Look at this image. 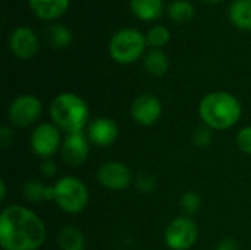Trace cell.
<instances>
[{
    "mask_svg": "<svg viewBox=\"0 0 251 250\" xmlns=\"http://www.w3.org/2000/svg\"><path fill=\"white\" fill-rule=\"evenodd\" d=\"M47 228L29 208L9 205L0 214V246L3 250H38L46 242Z\"/></svg>",
    "mask_w": 251,
    "mask_h": 250,
    "instance_id": "6da1fadb",
    "label": "cell"
},
{
    "mask_svg": "<svg viewBox=\"0 0 251 250\" xmlns=\"http://www.w3.org/2000/svg\"><path fill=\"white\" fill-rule=\"evenodd\" d=\"M243 108L237 96L228 91H210L199 103V116L213 131L232 128L241 118Z\"/></svg>",
    "mask_w": 251,
    "mask_h": 250,
    "instance_id": "7a4b0ae2",
    "label": "cell"
},
{
    "mask_svg": "<svg viewBox=\"0 0 251 250\" xmlns=\"http://www.w3.org/2000/svg\"><path fill=\"white\" fill-rule=\"evenodd\" d=\"M51 122L66 134L82 133L90 124V108L75 93H60L50 103Z\"/></svg>",
    "mask_w": 251,
    "mask_h": 250,
    "instance_id": "3957f363",
    "label": "cell"
},
{
    "mask_svg": "<svg viewBox=\"0 0 251 250\" xmlns=\"http://www.w3.org/2000/svg\"><path fill=\"white\" fill-rule=\"evenodd\" d=\"M53 202L66 214L82 212L90 202L87 186L74 175H65L53 184Z\"/></svg>",
    "mask_w": 251,
    "mask_h": 250,
    "instance_id": "277c9868",
    "label": "cell"
},
{
    "mask_svg": "<svg viewBox=\"0 0 251 250\" xmlns=\"http://www.w3.org/2000/svg\"><path fill=\"white\" fill-rule=\"evenodd\" d=\"M147 46L146 35L137 28H122L109 41V53L118 63H132L141 57Z\"/></svg>",
    "mask_w": 251,
    "mask_h": 250,
    "instance_id": "5b68a950",
    "label": "cell"
},
{
    "mask_svg": "<svg viewBox=\"0 0 251 250\" xmlns=\"http://www.w3.org/2000/svg\"><path fill=\"white\" fill-rule=\"evenodd\" d=\"M43 113V103L37 96L21 94L7 108L9 122L16 128H28L38 122Z\"/></svg>",
    "mask_w": 251,
    "mask_h": 250,
    "instance_id": "8992f818",
    "label": "cell"
},
{
    "mask_svg": "<svg viewBox=\"0 0 251 250\" xmlns=\"http://www.w3.org/2000/svg\"><path fill=\"white\" fill-rule=\"evenodd\" d=\"M165 243L171 250H190L199 239V225L191 217H178L165 228Z\"/></svg>",
    "mask_w": 251,
    "mask_h": 250,
    "instance_id": "52a82bcc",
    "label": "cell"
},
{
    "mask_svg": "<svg viewBox=\"0 0 251 250\" xmlns=\"http://www.w3.org/2000/svg\"><path fill=\"white\" fill-rule=\"evenodd\" d=\"M60 130L53 122H41L35 125L29 136V147L34 155L49 159L56 155L62 147Z\"/></svg>",
    "mask_w": 251,
    "mask_h": 250,
    "instance_id": "ba28073f",
    "label": "cell"
},
{
    "mask_svg": "<svg viewBox=\"0 0 251 250\" xmlns=\"http://www.w3.org/2000/svg\"><path fill=\"white\" fill-rule=\"evenodd\" d=\"M134 177L129 167L119 161H109L99 167L97 181L99 184L110 192H122L129 187Z\"/></svg>",
    "mask_w": 251,
    "mask_h": 250,
    "instance_id": "9c48e42d",
    "label": "cell"
},
{
    "mask_svg": "<svg viewBox=\"0 0 251 250\" xmlns=\"http://www.w3.org/2000/svg\"><path fill=\"white\" fill-rule=\"evenodd\" d=\"M163 112V106L160 99L151 93H143L137 96L131 105V116L135 124L141 127L154 125Z\"/></svg>",
    "mask_w": 251,
    "mask_h": 250,
    "instance_id": "30bf717a",
    "label": "cell"
},
{
    "mask_svg": "<svg viewBox=\"0 0 251 250\" xmlns=\"http://www.w3.org/2000/svg\"><path fill=\"white\" fill-rule=\"evenodd\" d=\"M90 140L84 133L66 134L63 139L60 153L63 161L71 167H81L90 155Z\"/></svg>",
    "mask_w": 251,
    "mask_h": 250,
    "instance_id": "8fae6325",
    "label": "cell"
},
{
    "mask_svg": "<svg viewBox=\"0 0 251 250\" xmlns=\"http://www.w3.org/2000/svg\"><path fill=\"white\" fill-rule=\"evenodd\" d=\"M87 137L91 144L97 147H109L119 137L118 124L107 116H99L90 121L87 127Z\"/></svg>",
    "mask_w": 251,
    "mask_h": 250,
    "instance_id": "7c38bea8",
    "label": "cell"
},
{
    "mask_svg": "<svg viewBox=\"0 0 251 250\" xmlns=\"http://www.w3.org/2000/svg\"><path fill=\"white\" fill-rule=\"evenodd\" d=\"M38 38L29 27H18L9 35V47L19 59H31L38 52Z\"/></svg>",
    "mask_w": 251,
    "mask_h": 250,
    "instance_id": "4fadbf2b",
    "label": "cell"
},
{
    "mask_svg": "<svg viewBox=\"0 0 251 250\" xmlns=\"http://www.w3.org/2000/svg\"><path fill=\"white\" fill-rule=\"evenodd\" d=\"M32 12L41 19H56L65 13L69 0H28Z\"/></svg>",
    "mask_w": 251,
    "mask_h": 250,
    "instance_id": "5bb4252c",
    "label": "cell"
},
{
    "mask_svg": "<svg viewBox=\"0 0 251 250\" xmlns=\"http://www.w3.org/2000/svg\"><path fill=\"white\" fill-rule=\"evenodd\" d=\"M22 194L29 203L53 202V186H46L41 180H26L22 186Z\"/></svg>",
    "mask_w": 251,
    "mask_h": 250,
    "instance_id": "9a60e30c",
    "label": "cell"
},
{
    "mask_svg": "<svg viewBox=\"0 0 251 250\" xmlns=\"http://www.w3.org/2000/svg\"><path fill=\"white\" fill-rule=\"evenodd\" d=\"M57 246L60 250H85V236L75 225H65L57 233Z\"/></svg>",
    "mask_w": 251,
    "mask_h": 250,
    "instance_id": "2e32d148",
    "label": "cell"
},
{
    "mask_svg": "<svg viewBox=\"0 0 251 250\" xmlns=\"http://www.w3.org/2000/svg\"><path fill=\"white\" fill-rule=\"evenodd\" d=\"M129 4L132 12L144 21L157 19L163 12V0H131Z\"/></svg>",
    "mask_w": 251,
    "mask_h": 250,
    "instance_id": "e0dca14e",
    "label": "cell"
},
{
    "mask_svg": "<svg viewBox=\"0 0 251 250\" xmlns=\"http://www.w3.org/2000/svg\"><path fill=\"white\" fill-rule=\"evenodd\" d=\"M229 19L235 27L251 31V0H235L229 7Z\"/></svg>",
    "mask_w": 251,
    "mask_h": 250,
    "instance_id": "ac0fdd59",
    "label": "cell"
},
{
    "mask_svg": "<svg viewBox=\"0 0 251 250\" xmlns=\"http://www.w3.org/2000/svg\"><path fill=\"white\" fill-rule=\"evenodd\" d=\"M46 41L54 49H65L72 43V32L62 24H51L44 29Z\"/></svg>",
    "mask_w": 251,
    "mask_h": 250,
    "instance_id": "d6986e66",
    "label": "cell"
},
{
    "mask_svg": "<svg viewBox=\"0 0 251 250\" xmlns=\"http://www.w3.org/2000/svg\"><path fill=\"white\" fill-rule=\"evenodd\" d=\"M144 68L154 77H162L169 69V59L160 49H151L144 56Z\"/></svg>",
    "mask_w": 251,
    "mask_h": 250,
    "instance_id": "ffe728a7",
    "label": "cell"
},
{
    "mask_svg": "<svg viewBox=\"0 0 251 250\" xmlns=\"http://www.w3.org/2000/svg\"><path fill=\"white\" fill-rule=\"evenodd\" d=\"M168 13L172 21L182 24V22L190 21L194 16L196 9H194L193 3L188 0H175L168 6Z\"/></svg>",
    "mask_w": 251,
    "mask_h": 250,
    "instance_id": "44dd1931",
    "label": "cell"
},
{
    "mask_svg": "<svg viewBox=\"0 0 251 250\" xmlns=\"http://www.w3.org/2000/svg\"><path fill=\"white\" fill-rule=\"evenodd\" d=\"M179 206L185 217H193L201 208V196L196 192H185L179 199Z\"/></svg>",
    "mask_w": 251,
    "mask_h": 250,
    "instance_id": "7402d4cb",
    "label": "cell"
},
{
    "mask_svg": "<svg viewBox=\"0 0 251 250\" xmlns=\"http://www.w3.org/2000/svg\"><path fill=\"white\" fill-rule=\"evenodd\" d=\"M146 38H147V44L153 46L154 49H159V47H163V46H166L169 43L171 32H169V29L166 27L156 25V27L149 29Z\"/></svg>",
    "mask_w": 251,
    "mask_h": 250,
    "instance_id": "603a6c76",
    "label": "cell"
},
{
    "mask_svg": "<svg viewBox=\"0 0 251 250\" xmlns=\"http://www.w3.org/2000/svg\"><path fill=\"white\" fill-rule=\"evenodd\" d=\"M212 141H213V130L212 128H209L204 124L194 128V131H193V143H194L196 147L206 149V147H209L212 144Z\"/></svg>",
    "mask_w": 251,
    "mask_h": 250,
    "instance_id": "cb8c5ba5",
    "label": "cell"
},
{
    "mask_svg": "<svg viewBox=\"0 0 251 250\" xmlns=\"http://www.w3.org/2000/svg\"><path fill=\"white\" fill-rule=\"evenodd\" d=\"M237 146L243 153L251 156V125L243 127L238 131V134H237Z\"/></svg>",
    "mask_w": 251,
    "mask_h": 250,
    "instance_id": "d4e9b609",
    "label": "cell"
},
{
    "mask_svg": "<svg viewBox=\"0 0 251 250\" xmlns=\"http://www.w3.org/2000/svg\"><path fill=\"white\" fill-rule=\"evenodd\" d=\"M137 189L143 193H151L156 189V183H154V177L147 174V172H141L138 174L137 180H135Z\"/></svg>",
    "mask_w": 251,
    "mask_h": 250,
    "instance_id": "484cf974",
    "label": "cell"
},
{
    "mask_svg": "<svg viewBox=\"0 0 251 250\" xmlns=\"http://www.w3.org/2000/svg\"><path fill=\"white\" fill-rule=\"evenodd\" d=\"M40 171H41V175L46 177V178H53L57 172V167H56V162L49 158V159H43L41 162V167H40Z\"/></svg>",
    "mask_w": 251,
    "mask_h": 250,
    "instance_id": "4316f807",
    "label": "cell"
},
{
    "mask_svg": "<svg viewBox=\"0 0 251 250\" xmlns=\"http://www.w3.org/2000/svg\"><path fill=\"white\" fill-rule=\"evenodd\" d=\"M12 141H13V133H12V130L7 125H3L0 128V146L3 149H6V147L10 146Z\"/></svg>",
    "mask_w": 251,
    "mask_h": 250,
    "instance_id": "83f0119b",
    "label": "cell"
},
{
    "mask_svg": "<svg viewBox=\"0 0 251 250\" xmlns=\"http://www.w3.org/2000/svg\"><path fill=\"white\" fill-rule=\"evenodd\" d=\"M216 250H238V243L232 237H225L224 240L219 242Z\"/></svg>",
    "mask_w": 251,
    "mask_h": 250,
    "instance_id": "f1b7e54d",
    "label": "cell"
},
{
    "mask_svg": "<svg viewBox=\"0 0 251 250\" xmlns=\"http://www.w3.org/2000/svg\"><path fill=\"white\" fill-rule=\"evenodd\" d=\"M6 192H7V189H6V181L1 180V181H0V200H1V202L6 200Z\"/></svg>",
    "mask_w": 251,
    "mask_h": 250,
    "instance_id": "f546056e",
    "label": "cell"
},
{
    "mask_svg": "<svg viewBox=\"0 0 251 250\" xmlns=\"http://www.w3.org/2000/svg\"><path fill=\"white\" fill-rule=\"evenodd\" d=\"M207 1H219V0H207Z\"/></svg>",
    "mask_w": 251,
    "mask_h": 250,
    "instance_id": "4dcf8cb0",
    "label": "cell"
}]
</instances>
